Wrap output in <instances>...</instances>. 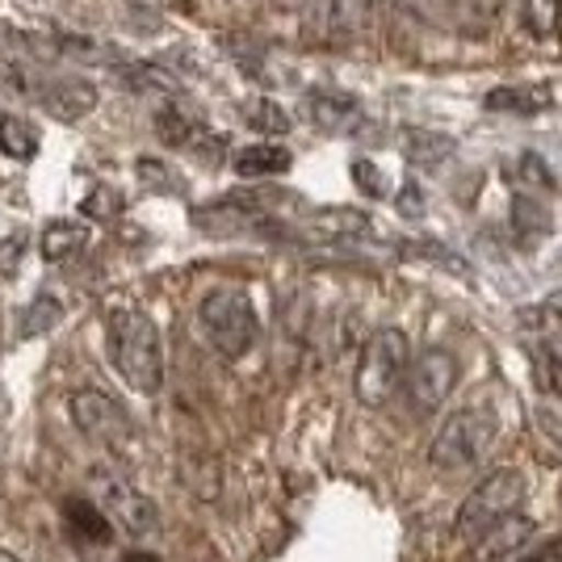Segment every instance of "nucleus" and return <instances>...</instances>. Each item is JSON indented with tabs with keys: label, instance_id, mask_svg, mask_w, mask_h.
Masks as SVG:
<instances>
[{
	"label": "nucleus",
	"instance_id": "obj_26",
	"mask_svg": "<svg viewBox=\"0 0 562 562\" xmlns=\"http://www.w3.org/2000/svg\"><path fill=\"white\" fill-rule=\"evenodd\" d=\"M114 211H122V193H114L110 186H97L85 198V214H93V218H110Z\"/></svg>",
	"mask_w": 562,
	"mask_h": 562
},
{
	"label": "nucleus",
	"instance_id": "obj_14",
	"mask_svg": "<svg viewBox=\"0 0 562 562\" xmlns=\"http://www.w3.org/2000/svg\"><path fill=\"white\" fill-rule=\"evenodd\" d=\"M64 525H68V533L80 546H110L114 541V525H110V516L97 508L89 495H71L64 499Z\"/></svg>",
	"mask_w": 562,
	"mask_h": 562
},
{
	"label": "nucleus",
	"instance_id": "obj_23",
	"mask_svg": "<svg viewBox=\"0 0 562 562\" xmlns=\"http://www.w3.org/2000/svg\"><path fill=\"white\" fill-rule=\"evenodd\" d=\"M244 122L252 126V131H265V135H285L294 122L290 114L281 110L278 101H269V97H257V101H244Z\"/></svg>",
	"mask_w": 562,
	"mask_h": 562
},
{
	"label": "nucleus",
	"instance_id": "obj_28",
	"mask_svg": "<svg viewBox=\"0 0 562 562\" xmlns=\"http://www.w3.org/2000/svg\"><path fill=\"white\" fill-rule=\"evenodd\" d=\"M398 211H403V218H420L424 214V193L416 181L403 186V193H398Z\"/></svg>",
	"mask_w": 562,
	"mask_h": 562
},
{
	"label": "nucleus",
	"instance_id": "obj_32",
	"mask_svg": "<svg viewBox=\"0 0 562 562\" xmlns=\"http://www.w3.org/2000/svg\"><path fill=\"white\" fill-rule=\"evenodd\" d=\"M0 562H22V559H13V554H4V550H0Z\"/></svg>",
	"mask_w": 562,
	"mask_h": 562
},
{
	"label": "nucleus",
	"instance_id": "obj_20",
	"mask_svg": "<svg viewBox=\"0 0 562 562\" xmlns=\"http://www.w3.org/2000/svg\"><path fill=\"white\" fill-rule=\"evenodd\" d=\"M0 151L13 160H34L38 156V131L18 114L0 117Z\"/></svg>",
	"mask_w": 562,
	"mask_h": 562
},
{
	"label": "nucleus",
	"instance_id": "obj_2",
	"mask_svg": "<svg viewBox=\"0 0 562 562\" xmlns=\"http://www.w3.org/2000/svg\"><path fill=\"white\" fill-rule=\"evenodd\" d=\"M198 328L223 361L248 357L260 340V315L252 294L239 290V285H214L211 294L198 303Z\"/></svg>",
	"mask_w": 562,
	"mask_h": 562
},
{
	"label": "nucleus",
	"instance_id": "obj_30",
	"mask_svg": "<svg viewBox=\"0 0 562 562\" xmlns=\"http://www.w3.org/2000/svg\"><path fill=\"white\" fill-rule=\"evenodd\" d=\"M546 311H554V315L562 319V290H559V294H550V299H546Z\"/></svg>",
	"mask_w": 562,
	"mask_h": 562
},
{
	"label": "nucleus",
	"instance_id": "obj_12",
	"mask_svg": "<svg viewBox=\"0 0 562 562\" xmlns=\"http://www.w3.org/2000/svg\"><path fill=\"white\" fill-rule=\"evenodd\" d=\"M483 105L492 114H513V117H533L546 114L554 105V89L541 85V80H529V85H499L492 93L483 97Z\"/></svg>",
	"mask_w": 562,
	"mask_h": 562
},
{
	"label": "nucleus",
	"instance_id": "obj_24",
	"mask_svg": "<svg viewBox=\"0 0 562 562\" xmlns=\"http://www.w3.org/2000/svg\"><path fill=\"white\" fill-rule=\"evenodd\" d=\"M370 13H374V0H336V4H331L336 25H340V30H349V34L370 22Z\"/></svg>",
	"mask_w": 562,
	"mask_h": 562
},
{
	"label": "nucleus",
	"instance_id": "obj_15",
	"mask_svg": "<svg viewBox=\"0 0 562 562\" xmlns=\"http://www.w3.org/2000/svg\"><path fill=\"white\" fill-rule=\"evenodd\" d=\"M294 156L285 147H273V143H252V147H239L235 151L232 168L244 177V181H265V177H281L290 172Z\"/></svg>",
	"mask_w": 562,
	"mask_h": 562
},
{
	"label": "nucleus",
	"instance_id": "obj_8",
	"mask_svg": "<svg viewBox=\"0 0 562 562\" xmlns=\"http://www.w3.org/2000/svg\"><path fill=\"white\" fill-rule=\"evenodd\" d=\"M71 424L80 428V437H89L97 446H122L131 437V416L126 407L114 403L105 391H76L68 398Z\"/></svg>",
	"mask_w": 562,
	"mask_h": 562
},
{
	"label": "nucleus",
	"instance_id": "obj_3",
	"mask_svg": "<svg viewBox=\"0 0 562 562\" xmlns=\"http://www.w3.org/2000/svg\"><path fill=\"white\" fill-rule=\"evenodd\" d=\"M412 370V345L398 328H378L357 357V374H352V395L366 407H386L403 391Z\"/></svg>",
	"mask_w": 562,
	"mask_h": 562
},
{
	"label": "nucleus",
	"instance_id": "obj_31",
	"mask_svg": "<svg viewBox=\"0 0 562 562\" xmlns=\"http://www.w3.org/2000/svg\"><path fill=\"white\" fill-rule=\"evenodd\" d=\"M303 0H273V9H281V13H294Z\"/></svg>",
	"mask_w": 562,
	"mask_h": 562
},
{
	"label": "nucleus",
	"instance_id": "obj_22",
	"mask_svg": "<svg viewBox=\"0 0 562 562\" xmlns=\"http://www.w3.org/2000/svg\"><path fill=\"white\" fill-rule=\"evenodd\" d=\"M520 22L533 38H554L562 25V0H520Z\"/></svg>",
	"mask_w": 562,
	"mask_h": 562
},
{
	"label": "nucleus",
	"instance_id": "obj_13",
	"mask_svg": "<svg viewBox=\"0 0 562 562\" xmlns=\"http://www.w3.org/2000/svg\"><path fill=\"white\" fill-rule=\"evenodd\" d=\"M533 538V520L529 516H504L499 525H492L483 538L474 541V562H499V559H513L516 550H525V541Z\"/></svg>",
	"mask_w": 562,
	"mask_h": 562
},
{
	"label": "nucleus",
	"instance_id": "obj_16",
	"mask_svg": "<svg viewBox=\"0 0 562 562\" xmlns=\"http://www.w3.org/2000/svg\"><path fill=\"white\" fill-rule=\"evenodd\" d=\"M85 244H89V227L80 218H55L43 227V260H50V265L76 257Z\"/></svg>",
	"mask_w": 562,
	"mask_h": 562
},
{
	"label": "nucleus",
	"instance_id": "obj_6",
	"mask_svg": "<svg viewBox=\"0 0 562 562\" xmlns=\"http://www.w3.org/2000/svg\"><path fill=\"white\" fill-rule=\"evenodd\" d=\"M529 492L520 470H492L474 492L462 499L458 508V533L470 541H479L492 525H499L504 516H513L520 508V499Z\"/></svg>",
	"mask_w": 562,
	"mask_h": 562
},
{
	"label": "nucleus",
	"instance_id": "obj_9",
	"mask_svg": "<svg viewBox=\"0 0 562 562\" xmlns=\"http://www.w3.org/2000/svg\"><path fill=\"white\" fill-rule=\"evenodd\" d=\"M156 135H160L168 147L186 151V156H193L198 165H206V168H218L223 156H227V139L214 135L211 126H202L198 117L186 114V110H177V105H165V110L156 114Z\"/></svg>",
	"mask_w": 562,
	"mask_h": 562
},
{
	"label": "nucleus",
	"instance_id": "obj_25",
	"mask_svg": "<svg viewBox=\"0 0 562 562\" xmlns=\"http://www.w3.org/2000/svg\"><path fill=\"white\" fill-rule=\"evenodd\" d=\"M135 172L143 177V186L151 189H168V193H177V177H172V168H165L160 160H135Z\"/></svg>",
	"mask_w": 562,
	"mask_h": 562
},
{
	"label": "nucleus",
	"instance_id": "obj_18",
	"mask_svg": "<svg viewBox=\"0 0 562 562\" xmlns=\"http://www.w3.org/2000/svg\"><path fill=\"white\" fill-rule=\"evenodd\" d=\"M453 147L458 143L449 139V135H441V131H403V156L416 168L446 165L449 156H453Z\"/></svg>",
	"mask_w": 562,
	"mask_h": 562
},
{
	"label": "nucleus",
	"instance_id": "obj_11",
	"mask_svg": "<svg viewBox=\"0 0 562 562\" xmlns=\"http://www.w3.org/2000/svg\"><path fill=\"white\" fill-rule=\"evenodd\" d=\"M97 85L93 80H55L38 93V105L47 110L55 122H80L97 110Z\"/></svg>",
	"mask_w": 562,
	"mask_h": 562
},
{
	"label": "nucleus",
	"instance_id": "obj_29",
	"mask_svg": "<svg viewBox=\"0 0 562 562\" xmlns=\"http://www.w3.org/2000/svg\"><path fill=\"white\" fill-rule=\"evenodd\" d=\"M18 265H22V235L0 239V273H13Z\"/></svg>",
	"mask_w": 562,
	"mask_h": 562
},
{
	"label": "nucleus",
	"instance_id": "obj_27",
	"mask_svg": "<svg viewBox=\"0 0 562 562\" xmlns=\"http://www.w3.org/2000/svg\"><path fill=\"white\" fill-rule=\"evenodd\" d=\"M352 177H357V186L366 189L370 198H386L391 189L382 186V172H378V165H370V160H352Z\"/></svg>",
	"mask_w": 562,
	"mask_h": 562
},
{
	"label": "nucleus",
	"instance_id": "obj_21",
	"mask_svg": "<svg viewBox=\"0 0 562 562\" xmlns=\"http://www.w3.org/2000/svg\"><path fill=\"white\" fill-rule=\"evenodd\" d=\"M311 232L324 239H349V235H370V218L361 211H319L311 218Z\"/></svg>",
	"mask_w": 562,
	"mask_h": 562
},
{
	"label": "nucleus",
	"instance_id": "obj_17",
	"mask_svg": "<svg viewBox=\"0 0 562 562\" xmlns=\"http://www.w3.org/2000/svg\"><path fill=\"white\" fill-rule=\"evenodd\" d=\"M64 324V303L55 294H34L18 315V340H34V336H47Z\"/></svg>",
	"mask_w": 562,
	"mask_h": 562
},
{
	"label": "nucleus",
	"instance_id": "obj_33",
	"mask_svg": "<svg viewBox=\"0 0 562 562\" xmlns=\"http://www.w3.org/2000/svg\"><path fill=\"white\" fill-rule=\"evenodd\" d=\"M550 554H554V550H546V554H538V559H529V562H546Z\"/></svg>",
	"mask_w": 562,
	"mask_h": 562
},
{
	"label": "nucleus",
	"instance_id": "obj_7",
	"mask_svg": "<svg viewBox=\"0 0 562 562\" xmlns=\"http://www.w3.org/2000/svg\"><path fill=\"white\" fill-rule=\"evenodd\" d=\"M458 357L449 349H424L420 357H412V370H407V382H403V395H407V407L416 416H428L437 412L453 386H458Z\"/></svg>",
	"mask_w": 562,
	"mask_h": 562
},
{
	"label": "nucleus",
	"instance_id": "obj_19",
	"mask_svg": "<svg viewBox=\"0 0 562 562\" xmlns=\"http://www.w3.org/2000/svg\"><path fill=\"white\" fill-rule=\"evenodd\" d=\"M513 227L525 244H533V239L554 232V218H550V211L541 206L533 193H516L513 198Z\"/></svg>",
	"mask_w": 562,
	"mask_h": 562
},
{
	"label": "nucleus",
	"instance_id": "obj_1",
	"mask_svg": "<svg viewBox=\"0 0 562 562\" xmlns=\"http://www.w3.org/2000/svg\"><path fill=\"white\" fill-rule=\"evenodd\" d=\"M105 352L117 378L135 395H160L165 386V340L151 315L143 311H114L105 324Z\"/></svg>",
	"mask_w": 562,
	"mask_h": 562
},
{
	"label": "nucleus",
	"instance_id": "obj_4",
	"mask_svg": "<svg viewBox=\"0 0 562 562\" xmlns=\"http://www.w3.org/2000/svg\"><path fill=\"white\" fill-rule=\"evenodd\" d=\"M495 432H499L495 412L462 407V412H453V416L437 428V437H432V446H428V462L437 470H474L492 453Z\"/></svg>",
	"mask_w": 562,
	"mask_h": 562
},
{
	"label": "nucleus",
	"instance_id": "obj_10",
	"mask_svg": "<svg viewBox=\"0 0 562 562\" xmlns=\"http://www.w3.org/2000/svg\"><path fill=\"white\" fill-rule=\"evenodd\" d=\"M303 110H306V117H311V126H319V131H328V135L357 131L361 117H366L357 97L336 93V89H315V93H306Z\"/></svg>",
	"mask_w": 562,
	"mask_h": 562
},
{
	"label": "nucleus",
	"instance_id": "obj_5",
	"mask_svg": "<svg viewBox=\"0 0 562 562\" xmlns=\"http://www.w3.org/2000/svg\"><path fill=\"white\" fill-rule=\"evenodd\" d=\"M89 499L110 516V525H114L117 533H126V538H147V533L160 529L156 504L122 470H110V467L89 470Z\"/></svg>",
	"mask_w": 562,
	"mask_h": 562
}]
</instances>
